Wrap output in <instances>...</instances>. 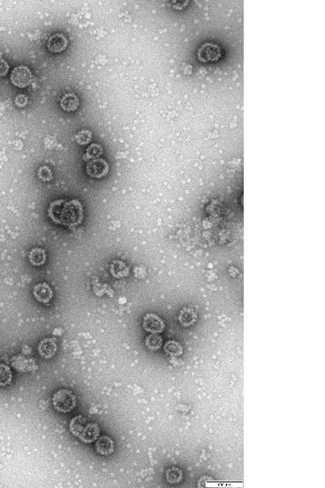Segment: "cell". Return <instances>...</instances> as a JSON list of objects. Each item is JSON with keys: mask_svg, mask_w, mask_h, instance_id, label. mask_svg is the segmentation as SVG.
<instances>
[{"mask_svg": "<svg viewBox=\"0 0 325 488\" xmlns=\"http://www.w3.org/2000/svg\"><path fill=\"white\" fill-rule=\"evenodd\" d=\"M48 215L55 223L75 227L83 220V207L77 199H57L49 206Z\"/></svg>", "mask_w": 325, "mask_h": 488, "instance_id": "1", "label": "cell"}, {"mask_svg": "<svg viewBox=\"0 0 325 488\" xmlns=\"http://www.w3.org/2000/svg\"><path fill=\"white\" fill-rule=\"evenodd\" d=\"M69 429L74 436L86 444L96 441L99 436L98 425L86 417L77 416L72 418L70 422Z\"/></svg>", "mask_w": 325, "mask_h": 488, "instance_id": "2", "label": "cell"}, {"mask_svg": "<svg viewBox=\"0 0 325 488\" xmlns=\"http://www.w3.org/2000/svg\"><path fill=\"white\" fill-rule=\"evenodd\" d=\"M52 402L57 411L67 414L72 411L77 405V399L73 393L67 389H61L54 394Z\"/></svg>", "mask_w": 325, "mask_h": 488, "instance_id": "3", "label": "cell"}, {"mask_svg": "<svg viewBox=\"0 0 325 488\" xmlns=\"http://www.w3.org/2000/svg\"><path fill=\"white\" fill-rule=\"evenodd\" d=\"M197 56L202 62H216L221 57V47L216 43L206 42L197 50Z\"/></svg>", "mask_w": 325, "mask_h": 488, "instance_id": "4", "label": "cell"}, {"mask_svg": "<svg viewBox=\"0 0 325 488\" xmlns=\"http://www.w3.org/2000/svg\"><path fill=\"white\" fill-rule=\"evenodd\" d=\"M12 84L20 88L28 87L32 82V72L26 66H19L12 71L11 74Z\"/></svg>", "mask_w": 325, "mask_h": 488, "instance_id": "5", "label": "cell"}, {"mask_svg": "<svg viewBox=\"0 0 325 488\" xmlns=\"http://www.w3.org/2000/svg\"><path fill=\"white\" fill-rule=\"evenodd\" d=\"M109 171V164L105 160H92L86 165V172L88 175L93 178H103Z\"/></svg>", "mask_w": 325, "mask_h": 488, "instance_id": "6", "label": "cell"}, {"mask_svg": "<svg viewBox=\"0 0 325 488\" xmlns=\"http://www.w3.org/2000/svg\"><path fill=\"white\" fill-rule=\"evenodd\" d=\"M143 327L146 331L151 332L153 334H159L162 332L164 329V323L158 316L153 313H150L145 316Z\"/></svg>", "mask_w": 325, "mask_h": 488, "instance_id": "7", "label": "cell"}, {"mask_svg": "<svg viewBox=\"0 0 325 488\" xmlns=\"http://www.w3.org/2000/svg\"><path fill=\"white\" fill-rule=\"evenodd\" d=\"M32 294L37 301L43 304L49 303L53 296V292L51 287L45 283H40L35 286Z\"/></svg>", "mask_w": 325, "mask_h": 488, "instance_id": "8", "label": "cell"}, {"mask_svg": "<svg viewBox=\"0 0 325 488\" xmlns=\"http://www.w3.org/2000/svg\"><path fill=\"white\" fill-rule=\"evenodd\" d=\"M37 351L42 358L49 359L53 358L57 351V344L56 340L51 338L43 339L38 344Z\"/></svg>", "mask_w": 325, "mask_h": 488, "instance_id": "9", "label": "cell"}, {"mask_svg": "<svg viewBox=\"0 0 325 488\" xmlns=\"http://www.w3.org/2000/svg\"><path fill=\"white\" fill-rule=\"evenodd\" d=\"M67 45V39L62 33H56L47 41V48L53 53L63 52Z\"/></svg>", "mask_w": 325, "mask_h": 488, "instance_id": "10", "label": "cell"}, {"mask_svg": "<svg viewBox=\"0 0 325 488\" xmlns=\"http://www.w3.org/2000/svg\"><path fill=\"white\" fill-rule=\"evenodd\" d=\"M96 449L97 453L100 455H109L112 454L115 450V444L109 437L102 436L98 438Z\"/></svg>", "mask_w": 325, "mask_h": 488, "instance_id": "11", "label": "cell"}, {"mask_svg": "<svg viewBox=\"0 0 325 488\" xmlns=\"http://www.w3.org/2000/svg\"><path fill=\"white\" fill-rule=\"evenodd\" d=\"M61 106L66 112H74L79 106V98L74 94H66L61 98Z\"/></svg>", "mask_w": 325, "mask_h": 488, "instance_id": "12", "label": "cell"}, {"mask_svg": "<svg viewBox=\"0 0 325 488\" xmlns=\"http://www.w3.org/2000/svg\"><path fill=\"white\" fill-rule=\"evenodd\" d=\"M110 272L115 278H121L128 276L130 269L124 262L121 260H115L110 266Z\"/></svg>", "mask_w": 325, "mask_h": 488, "instance_id": "13", "label": "cell"}, {"mask_svg": "<svg viewBox=\"0 0 325 488\" xmlns=\"http://www.w3.org/2000/svg\"><path fill=\"white\" fill-rule=\"evenodd\" d=\"M196 318H197V315H196V313L194 311V309L191 308H184L181 311L179 320H180L181 325H183L184 326H189V325H193L196 321Z\"/></svg>", "mask_w": 325, "mask_h": 488, "instance_id": "14", "label": "cell"}, {"mask_svg": "<svg viewBox=\"0 0 325 488\" xmlns=\"http://www.w3.org/2000/svg\"><path fill=\"white\" fill-rule=\"evenodd\" d=\"M30 260L35 266H41L47 261V255L42 248H33L30 253Z\"/></svg>", "mask_w": 325, "mask_h": 488, "instance_id": "15", "label": "cell"}, {"mask_svg": "<svg viewBox=\"0 0 325 488\" xmlns=\"http://www.w3.org/2000/svg\"><path fill=\"white\" fill-rule=\"evenodd\" d=\"M12 379V373L9 367L0 364V386H7Z\"/></svg>", "mask_w": 325, "mask_h": 488, "instance_id": "16", "label": "cell"}, {"mask_svg": "<svg viewBox=\"0 0 325 488\" xmlns=\"http://www.w3.org/2000/svg\"><path fill=\"white\" fill-rule=\"evenodd\" d=\"M164 351L167 354L177 357L183 353V348L177 341H167L164 345Z\"/></svg>", "mask_w": 325, "mask_h": 488, "instance_id": "17", "label": "cell"}, {"mask_svg": "<svg viewBox=\"0 0 325 488\" xmlns=\"http://www.w3.org/2000/svg\"><path fill=\"white\" fill-rule=\"evenodd\" d=\"M162 344V338L160 335H158V334H151L146 339V347L152 351L159 350L161 348Z\"/></svg>", "mask_w": 325, "mask_h": 488, "instance_id": "18", "label": "cell"}, {"mask_svg": "<svg viewBox=\"0 0 325 488\" xmlns=\"http://www.w3.org/2000/svg\"><path fill=\"white\" fill-rule=\"evenodd\" d=\"M102 152H103V150H102L101 145L93 143V144L90 145L86 150V156L89 159H98L102 156Z\"/></svg>", "mask_w": 325, "mask_h": 488, "instance_id": "19", "label": "cell"}, {"mask_svg": "<svg viewBox=\"0 0 325 488\" xmlns=\"http://www.w3.org/2000/svg\"><path fill=\"white\" fill-rule=\"evenodd\" d=\"M92 138V133L89 130H82L77 132L75 136V140L79 145L88 144Z\"/></svg>", "mask_w": 325, "mask_h": 488, "instance_id": "20", "label": "cell"}, {"mask_svg": "<svg viewBox=\"0 0 325 488\" xmlns=\"http://www.w3.org/2000/svg\"><path fill=\"white\" fill-rule=\"evenodd\" d=\"M182 479V472L177 468L172 467L167 471V479L170 484H177Z\"/></svg>", "mask_w": 325, "mask_h": 488, "instance_id": "21", "label": "cell"}, {"mask_svg": "<svg viewBox=\"0 0 325 488\" xmlns=\"http://www.w3.org/2000/svg\"><path fill=\"white\" fill-rule=\"evenodd\" d=\"M37 177L42 181L49 182L53 178V173L47 166H42L37 170Z\"/></svg>", "mask_w": 325, "mask_h": 488, "instance_id": "22", "label": "cell"}, {"mask_svg": "<svg viewBox=\"0 0 325 488\" xmlns=\"http://www.w3.org/2000/svg\"><path fill=\"white\" fill-rule=\"evenodd\" d=\"M15 103L20 108H23L28 103V97L25 95H19L18 96H16Z\"/></svg>", "mask_w": 325, "mask_h": 488, "instance_id": "23", "label": "cell"}, {"mask_svg": "<svg viewBox=\"0 0 325 488\" xmlns=\"http://www.w3.org/2000/svg\"><path fill=\"white\" fill-rule=\"evenodd\" d=\"M8 68L9 67H8L7 62L0 60V77H3L7 74V72H8Z\"/></svg>", "mask_w": 325, "mask_h": 488, "instance_id": "24", "label": "cell"}]
</instances>
